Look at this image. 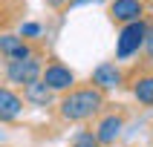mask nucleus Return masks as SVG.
Returning a JSON list of instances; mask_svg holds the SVG:
<instances>
[{"instance_id": "15", "label": "nucleus", "mask_w": 153, "mask_h": 147, "mask_svg": "<svg viewBox=\"0 0 153 147\" xmlns=\"http://www.w3.org/2000/svg\"><path fill=\"white\" fill-rule=\"evenodd\" d=\"M38 32H41V26H38V23H26V26H20V38H23V41H26V38H32V35H38Z\"/></svg>"}, {"instance_id": "2", "label": "nucleus", "mask_w": 153, "mask_h": 147, "mask_svg": "<svg viewBox=\"0 0 153 147\" xmlns=\"http://www.w3.org/2000/svg\"><path fill=\"white\" fill-rule=\"evenodd\" d=\"M41 72H43L41 55H29L23 61H6V81L9 84L26 86L32 81H41Z\"/></svg>"}, {"instance_id": "1", "label": "nucleus", "mask_w": 153, "mask_h": 147, "mask_svg": "<svg viewBox=\"0 0 153 147\" xmlns=\"http://www.w3.org/2000/svg\"><path fill=\"white\" fill-rule=\"evenodd\" d=\"M101 107H104V92L93 84H84V86H72L69 92L61 95L58 115L69 124H78V121H90L93 115H98Z\"/></svg>"}, {"instance_id": "3", "label": "nucleus", "mask_w": 153, "mask_h": 147, "mask_svg": "<svg viewBox=\"0 0 153 147\" xmlns=\"http://www.w3.org/2000/svg\"><path fill=\"white\" fill-rule=\"evenodd\" d=\"M145 29H147L145 20L121 26V35H119V41H116V58L124 61V58H130V55H136V52L142 49V43H145Z\"/></svg>"}, {"instance_id": "14", "label": "nucleus", "mask_w": 153, "mask_h": 147, "mask_svg": "<svg viewBox=\"0 0 153 147\" xmlns=\"http://www.w3.org/2000/svg\"><path fill=\"white\" fill-rule=\"evenodd\" d=\"M142 46H145L147 58L153 61V20H150V23H147V29H145V43H142Z\"/></svg>"}, {"instance_id": "11", "label": "nucleus", "mask_w": 153, "mask_h": 147, "mask_svg": "<svg viewBox=\"0 0 153 147\" xmlns=\"http://www.w3.org/2000/svg\"><path fill=\"white\" fill-rule=\"evenodd\" d=\"M133 98L142 107H153V72H145L133 81Z\"/></svg>"}, {"instance_id": "6", "label": "nucleus", "mask_w": 153, "mask_h": 147, "mask_svg": "<svg viewBox=\"0 0 153 147\" xmlns=\"http://www.w3.org/2000/svg\"><path fill=\"white\" fill-rule=\"evenodd\" d=\"M121 81H124V75H121L119 64H113V61H104V64H98V66L93 69V75H90V84L98 86L101 92L121 86Z\"/></svg>"}, {"instance_id": "10", "label": "nucleus", "mask_w": 153, "mask_h": 147, "mask_svg": "<svg viewBox=\"0 0 153 147\" xmlns=\"http://www.w3.org/2000/svg\"><path fill=\"white\" fill-rule=\"evenodd\" d=\"M52 98H55V92H52L43 81H32V84L23 86V101L32 104V107H49Z\"/></svg>"}, {"instance_id": "13", "label": "nucleus", "mask_w": 153, "mask_h": 147, "mask_svg": "<svg viewBox=\"0 0 153 147\" xmlns=\"http://www.w3.org/2000/svg\"><path fill=\"white\" fill-rule=\"evenodd\" d=\"M72 147H101V144H98V138H95L93 133H87V130H84V133H78V136H75Z\"/></svg>"}, {"instance_id": "9", "label": "nucleus", "mask_w": 153, "mask_h": 147, "mask_svg": "<svg viewBox=\"0 0 153 147\" xmlns=\"http://www.w3.org/2000/svg\"><path fill=\"white\" fill-rule=\"evenodd\" d=\"M20 112H23V98L12 86H0V124L15 121Z\"/></svg>"}, {"instance_id": "17", "label": "nucleus", "mask_w": 153, "mask_h": 147, "mask_svg": "<svg viewBox=\"0 0 153 147\" xmlns=\"http://www.w3.org/2000/svg\"><path fill=\"white\" fill-rule=\"evenodd\" d=\"M84 3H98V0H69L67 6H84Z\"/></svg>"}, {"instance_id": "12", "label": "nucleus", "mask_w": 153, "mask_h": 147, "mask_svg": "<svg viewBox=\"0 0 153 147\" xmlns=\"http://www.w3.org/2000/svg\"><path fill=\"white\" fill-rule=\"evenodd\" d=\"M23 9L26 6L20 3V0H0V29H9V26L20 17Z\"/></svg>"}, {"instance_id": "16", "label": "nucleus", "mask_w": 153, "mask_h": 147, "mask_svg": "<svg viewBox=\"0 0 153 147\" xmlns=\"http://www.w3.org/2000/svg\"><path fill=\"white\" fill-rule=\"evenodd\" d=\"M69 0H43V6L49 9V12H61V9H67Z\"/></svg>"}, {"instance_id": "8", "label": "nucleus", "mask_w": 153, "mask_h": 147, "mask_svg": "<svg viewBox=\"0 0 153 147\" xmlns=\"http://www.w3.org/2000/svg\"><path fill=\"white\" fill-rule=\"evenodd\" d=\"M121 127H124V118L116 115V112H107V115L98 118L93 136L98 138V144H101V147H104V144H116V138L121 136Z\"/></svg>"}, {"instance_id": "5", "label": "nucleus", "mask_w": 153, "mask_h": 147, "mask_svg": "<svg viewBox=\"0 0 153 147\" xmlns=\"http://www.w3.org/2000/svg\"><path fill=\"white\" fill-rule=\"evenodd\" d=\"M145 0H110L107 6V15H110L113 23L119 26H127V23H136V20H145Z\"/></svg>"}, {"instance_id": "4", "label": "nucleus", "mask_w": 153, "mask_h": 147, "mask_svg": "<svg viewBox=\"0 0 153 147\" xmlns=\"http://www.w3.org/2000/svg\"><path fill=\"white\" fill-rule=\"evenodd\" d=\"M41 81L49 86L52 92H69L75 86V72L67 64H61V61H49L41 72Z\"/></svg>"}, {"instance_id": "7", "label": "nucleus", "mask_w": 153, "mask_h": 147, "mask_svg": "<svg viewBox=\"0 0 153 147\" xmlns=\"http://www.w3.org/2000/svg\"><path fill=\"white\" fill-rule=\"evenodd\" d=\"M0 55H3L6 61H23V58H29V55H38V52H35L20 35L3 32L0 35Z\"/></svg>"}]
</instances>
